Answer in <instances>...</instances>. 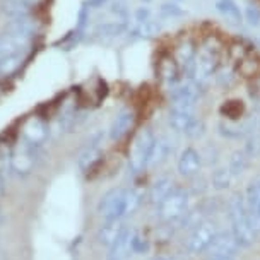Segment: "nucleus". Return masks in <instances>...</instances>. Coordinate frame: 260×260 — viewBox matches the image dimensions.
<instances>
[{
    "label": "nucleus",
    "mask_w": 260,
    "mask_h": 260,
    "mask_svg": "<svg viewBox=\"0 0 260 260\" xmlns=\"http://www.w3.org/2000/svg\"><path fill=\"white\" fill-rule=\"evenodd\" d=\"M250 161V154L247 151H236L233 156L230 157V165H228V170L231 171V175L236 176L240 173H243L245 168L248 166Z\"/></svg>",
    "instance_id": "obj_26"
},
{
    "label": "nucleus",
    "mask_w": 260,
    "mask_h": 260,
    "mask_svg": "<svg viewBox=\"0 0 260 260\" xmlns=\"http://www.w3.org/2000/svg\"><path fill=\"white\" fill-rule=\"evenodd\" d=\"M156 136L152 134L151 128H142L134 139L132 149H130V157H128V168L132 170V173H141L147 168L149 162L152 147H154Z\"/></svg>",
    "instance_id": "obj_4"
},
{
    "label": "nucleus",
    "mask_w": 260,
    "mask_h": 260,
    "mask_svg": "<svg viewBox=\"0 0 260 260\" xmlns=\"http://www.w3.org/2000/svg\"><path fill=\"white\" fill-rule=\"evenodd\" d=\"M4 193V180H2V173H0V195Z\"/></svg>",
    "instance_id": "obj_33"
},
{
    "label": "nucleus",
    "mask_w": 260,
    "mask_h": 260,
    "mask_svg": "<svg viewBox=\"0 0 260 260\" xmlns=\"http://www.w3.org/2000/svg\"><path fill=\"white\" fill-rule=\"evenodd\" d=\"M142 195L136 188H111L98 202V214L103 221H120L137 211Z\"/></svg>",
    "instance_id": "obj_1"
},
{
    "label": "nucleus",
    "mask_w": 260,
    "mask_h": 260,
    "mask_svg": "<svg viewBox=\"0 0 260 260\" xmlns=\"http://www.w3.org/2000/svg\"><path fill=\"white\" fill-rule=\"evenodd\" d=\"M171 152V144L166 137H156L154 141V147H152V152H151V157H149V162H147V168H152L156 165H161L162 161L168 159Z\"/></svg>",
    "instance_id": "obj_23"
},
{
    "label": "nucleus",
    "mask_w": 260,
    "mask_h": 260,
    "mask_svg": "<svg viewBox=\"0 0 260 260\" xmlns=\"http://www.w3.org/2000/svg\"><path fill=\"white\" fill-rule=\"evenodd\" d=\"M106 2H108V0H87V4H89L91 7H101Z\"/></svg>",
    "instance_id": "obj_32"
},
{
    "label": "nucleus",
    "mask_w": 260,
    "mask_h": 260,
    "mask_svg": "<svg viewBox=\"0 0 260 260\" xmlns=\"http://www.w3.org/2000/svg\"><path fill=\"white\" fill-rule=\"evenodd\" d=\"M35 4V0H2V12L6 14L9 19L31 16Z\"/></svg>",
    "instance_id": "obj_19"
},
{
    "label": "nucleus",
    "mask_w": 260,
    "mask_h": 260,
    "mask_svg": "<svg viewBox=\"0 0 260 260\" xmlns=\"http://www.w3.org/2000/svg\"><path fill=\"white\" fill-rule=\"evenodd\" d=\"M211 260H233L231 257H211Z\"/></svg>",
    "instance_id": "obj_34"
},
{
    "label": "nucleus",
    "mask_w": 260,
    "mask_h": 260,
    "mask_svg": "<svg viewBox=\"0 0 260 260\" xmlns=\"http://www.w3.org/2000/svg\"><path fill=\"white\" fill-rule=\"evenodd\" d=\"M221 45L216 43V38L211 36L199 46L197 60H195V72L192 81L204 91L214 79L216 71L221 65Z\"/></svg>",
    "instance_id": "obj_2"
},
{
    "label": "nucleus",
    "mask_w": 260,
    "mask_h": 260,
    "mask_svg": "<svg viewBox=\"0 0 260 260\" xmlns=\"http://www.w3.org/2000/svg\"><path fill=\"white\" fill-rule=\"evenodd\" d=\"M202 166V157L199 154V151H195L193 147H185V149L180 152L178 162H176V168H178V173L185 176V178H192L201 171Z\"/></svg>",
    "instance_id": "obj_15"
},
{
    "label": "nucleus",
    "mask_w": 260,
    "mask_h": 260,
    "mask_svg": "<svg viewBox=\"0 0 260 260\" xmlns=\"http://www.w3.org/2000/svg\"><path fill=\"white\" fill-rule=\"evenodd\" d=\"M235 79H236V72L231 67H228V65H219V69H217L214 74V81L219 86H224V87L233 84Z\"/></svg>",
    "instance_id": "obj_28"
},
{
    "label": "nucleus",
    "mask_w": 260,
    "mask_h": 260,
    "mask_svg": "<svg viewBox=\"0 0 260 260\" xmlns=\"http://www.w3.org/2000/svg\"><path fill=\"white\" fill-rule=\"evenodd\" d=\"M243 19L247 21L250 26H253V27L260 26V11H258V7H255V6H247V7H245Z\"/></svg>",
    "instance_id": "obj_30"
},
{
    "label": "nucleus",
    "mask_w": 260,
    "mask_h": 260,
    "mask_svg": "<svg viewBox=\"0 0 260 260\" xmlns=\"http://www.w3.org/2000/svg\"><path fill=\"white\" fill-rule=\"evenodd\" d=\"M0 260H2V257H0Z\"/></svg>",
    "instance_id": "obj_37"
},
{
    "label": "nucleus",
    "mask_w": 260,
    "mask_h": 260,
    "mask_svg": "<svg viewBox=\"0 0 260 260\" xmlns=\"http://www.w3.org/2000/svg\"><path fill=\"white\" fill-rule=\"evenodd\" d=\"M197 45L192 40H183L175 50V63L178 67L182 79H193L195 72V60H197Z\"/></svg>",
    "instance_id": "obj_8"
},
{
    "label": "nucleus",
    "mask_w": 260,
    "mask_h": 260,
    "mask_svg": "<svg viewBox=\"0 0 260 260\" xmlns=\"http://www.w3.org/2000/svg\"><path fill=\"white\" fill-rule=\"evenodd\" d=\"M128 226H125L123 219L120 221H105V224L100 228V231H98V240H100L101 245H105V247H111V245L117 241L120 236L125 233V230H127Z\"/></svg>",
    "instance_id": "obj_18"
},
{
    "label": "nucleus",
    "mask_w": 260,
    "mask_h": 260,
    "mask_svg": "<svg viewBox=\"0 0 260 260\" xmlns=\"http://www.w3.org/2000/svg\"><path fill=\"white\" fill-rule=\"evenodd\" d=\"M6 31L16 32V35H21L24 38L32 40L40 32V24L32 16L16 17V19H9V22L6 24Z\"/></svg>",
    "instance_id": "obj_16"
},
{
    "label": "nucleus",
    "mask_w": 260,
    "mask_h": 260,
    "mask_svg": "<svg viewBox=\"0 0 260 260\" xmlns=\"http://www.w3.org/2000/svg\"><path fill=\"white\" fill-rule=\"evenodd\" d=\"M142 2H146V4H147V2H151V0H142Z\"/></svg>",
    "instance_id": "obj_36"
},
{
    "label": "nucleus",
    "mask_w": 260,
    "mask_h": 260,
    "mask_svg": "<svg viewBox=\"0 0 260 260\" xmlns=\"http://www.w3.org/2000/svg\"><path fill=\"white\" fill-rule=\"evenodd\" d=\"M214 7L226 21L233 22V24H243V11L236 0H216Z\"/></svg>",
    "instance_id": "obj_20"
},
{
    "label": "nucleus",
    "mask_w": 260,
    "mask_h": 260,
    "mask_svg": "<svg viewBox=\"0 0 260 260\" xmlns=\"http://www.w3.org/2000/svg\"><path fill=\"white\" fill-rule=\"evenodd\" d=\"M228 216L231 222V233H233L238 247L247 248L257 238V233L253 231L252 222H250L247 206H245V197L235 193L228 202Z\"/></svg>",
    "instance_id": "obj_3"
},
{
    "label": "nucleus",
    "mask_w": 260,
    "mask_h": 260,
    "mask_svg": "<svg viewBox=\"0 0 260 260\" xmlns=\"http://www.w3.org/2000/svg\"><path fill=\"white\" fill-rule=\"evenodd\" d=\"M157 217L162 221H178L188 211V193L187 190L175 187L166 195V199L156 206Z\"/></svg>",
    "instance_id": "obj_5"
},
{
    "label": "nucleus",
    "mask_w": 260,
    "mask_h": 260,
    "mask_svg": "<svg viewBox=\"0 0 260 260\" xmlns=\"http://www.w3.org/2000/svg\"><path fill=\"white\" fill-rule=\"evenodd\" d=\"M46 134L48 132H46L45 123L41 122L40 118H32L24 127V141H27L29 144H35V146H40L46 139Z\"/></svg>",
    "instance_id": "obj_22"
},
{
    "label": "nucleus",
    "mask_w": 260,
    "mask_h": 260,
    "mask_svg": "<svg viewBox=\"0 0 260 260\" xmlns=\"http://www.w3.org/2000/svg\"><path fill=\"white\" fill-rule=\"evenodd\" d=\"M157 14H159L161 19H178V17H183L187 12H185V9L180 7L176 2H165V4H161Z\"/></svg>",
    "instance_id": "obj_27"
},
{
    "label": "nucleus",
    "mask_w": 260,
    "mask_h": 260,
    "mask_svg": "<svg viewBox=\"0 0 260 260\" xmlns=\"http://www.w3.org/2000/svg\"><path fill=\"white\" fill-rule=\"evenodd\" d=\"M245 206L253 231L260 235V178H255L248 183L245 192Z\"/></svg>",
    "instance_id": "obj_11"
},
{
    "label": "nucleus",
    "mask_w": 260,
    "mask_h": 260,
    "mask_svg": "<svg viewBox=\"0 0 260 260\" xmlns=\"http://www.w3.org/2000/svg\"><path fill=\"white\" fill-rule=\"evenodd\" d=\"M170 127L176 130V132H182L188 137H201L204 134V122L199 117H195L193 113H187V111H173L170 110Z\"/></svg>",
    "instance_id": "obj_7"
},
{
    "label": "nucleus",
    "mask_w": 260,
    "mask_h": 260,
    "mask_svg": "<svg viewBox=\"0 0 260 260\" xmlns=\"http://www.w3.org/2000/svg\"><path fill=\"white\" fill-rule=\"evenodd\" d=\"M217 233H219V230H217L216 222L204 219L202 222H199L195 228H192L187 243H185V248H187L188 253L207 252V248L211 247V243L214 241Z\"/></svg>",
    "instance_id": "obj_6"
},
{
    "label": "nucleus",
    "mask_w": 260,
    "mask_h": 260,
    "mask_svg": "<svg viewBox=\"0 0 260 260\" xmlns=\"http://www.w3.org/2000/svg\"><path fill=\"white\" fill-rule=\"evenodd\" d=\"M36 147L38 146H35V144L22 141V144L12 154V170L17 171L19 175L29 173L36 161Z\"/></svg>",
    "instance_id": "obj_12"
},
{
    "label": "nucleus",
    "mask_w": 260,
    "mask_h": 260,
    "mask_svg": "<svg viewBox=\"0 0 260 260\" xmlns=\"http://www.w3.org/2000/svg\"><path fill=\"white\" fill-rule=\"evenodd\" d=\"M132 125H134V111L130 108L122 110L117 117H115L113 122H111V127L108 130L110 141H120V139L132 128Z\"/></svg>",
    "instance_id": "obj_17"
},
{
    "label": "nucleus",
    "mask_w": 260,
    "mask_h": 260,
    "mask_svg": "<svg viewBox=\"0 0 260 260\" xmlns=\"http://www.w3.org/2000/svg\"><path fill=\"white\" fill-rule=\"evenodd\" d=\"M149 19H152V12L147 6L139 7L136 11V21L137 22H144V21H149Z\"/></svg>",
    "instance_id": "obj_31"
},
{
    "label": "nucleus",
    "mask_w": 260,
    "mask_h": 260,
    "mask_svg": "<svg viewBox=\"0 0 260 260\" xmlns=\"http://www.w3.org/2000/svg\"><path fill=\"white\" fill-rule=\"evenodd\" d=\"M31 41L32 40L16 35V32H2L0 35V57H17V55L24 57L27 48L31 46Z\"/></svg>",
    "instance_id": "obj_10"
},
{
    "label": "nucleus",
    "mask_w": 260,
    "mask_h": 260,
    "mask_svg": "<svg viewBox=\"0 0 260 260\" xmlns=\"http://www.w3.org/2000/svg\"><path fill=\"white\" fill-rule=\"evenodd\" d=\"M137 231L134 228H127L125 233L108 248L106 260H128L134 255V240Z\"/></svg>",
    "instance_id": "obj_13"
},
{
    "label": "nucleus",
    "mask_w": 260,
    "mask_h": 260,
    "mask_svg": "<svg viewBox=\"0 0 260 260\" xmlns=\"http://www.w3.org/2000/svg\"><path fill=\"white\" fill-rule=\"evenodd\" d=\"M238 243H236L235 236L231 231H219L216 235L214 241L211 243V247L207 248V252L211 253V257H235L236 250H238Z\"/></svg>",
    "instance_id": "obj_14"
},
{
    "label": "nucleus",
    "mask_w": 260,
    "mask_h": 260,
    "mask_svg": "<svg viewBox=\"0 0 260 260\" xmlns=\"http://www.w3.org/2000/svg\"><path fill=\"white\" fill-rule=\"evenodd\" d=\"M103 142V132L98 130L87 141V146L82 149V152L77 157V168L81 170V173H87L89 170H92V166L100 161L101 157V147L100 144Z\"/></svg>",
    "instance_id": "obj_9"
},
{
    "label": "nucleus",
    "mask_w": 260,
    "mask_h": 260,
    "mask_svg": "<svg viewBox=\"0 0 260 260\" xmlns=\"http://www.w3.org/2000/svg\"><path fill=\"white\" fill-rule=\"evenodd\" d=\"M128 31L127 22L122 21H111V22H103V24L94 27V35L100 38H117L122 36Z\"/></svg>",
    "instance_id": "obj_24"
},
{
    "label": "nucleus",
    "mask_w": 260,
    "mask_h": 260,
    "mask_svg": "<svg viewBox=\"0 0 260 260\" xmlns=\"http://www.w3.org/2000/svg\"><path fill=\"white\" fill-rule=\"evenodd\" d=\"M231 180H233V175H231V171L228 168H217L214 173H212V185L219 190L230 187Z\"/></svg>",
    "instance_id": "obj_29"
},
{
    "label": "nucleus",
    "mask_w": 260,
    "mask_h": 260,
    "mask_svg": "<svg viewBox=\"0 0 260 260\" xmlns=\"http://www.w3.org/2000/svg\"><path fill=\"white\" fill-rule=\"evenodd\" d=\"M161 31V24L154 19L144 21V22H137L132 29H128V38L130 40H151L154 38L156 35H159Z\"/></svg>",
    "instance_id": "obj_21"
},
{
    "label": "nucleus",
    "mask_w": 260,
    "mask_h": 260,
    "mask_svg": "<svg viewBox=\"0 0 260 260\" xmlns=\"http://www.w3.org/2000/svg\"><path fill=\"white\" fill-rule=\"evenodd\" d=\"M152 260H171V258H168V257H154Z\"/></svg>",
    "instance_id": "obj_35"
},
{
    "label": "nucleus",
    "mask_w": 260,
    "mask_h": 260,
    "mask_svg": "<svg viewBox=\"0 0 260 260\" xmlns=\"http://www.w3.org/2000/svg\"><path fill=\"white\" fill-rule=\"evenodd\" d=\"M175 188V183L171 182L170 178H166V176H162V178H157L154 183H152V187L149 190V202L157 206L162 199H166V195H168L171 190Z\"/></svg>",
    "instance_id": "obj_25"
}]
</instances>
